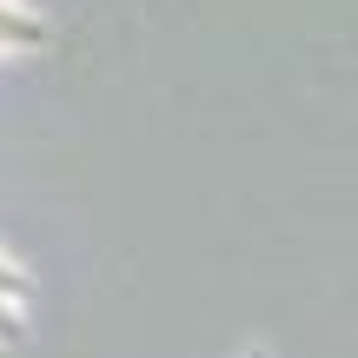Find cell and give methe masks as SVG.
I'll return each mask as SVG.
<instances>
[{"mask_svg":"<svg viewBox=\"0 0 358 358\" xmlns=\"http://www.w3.org/2000/svg\"><path fill=\"white\" fill-rule=\"evenodd\" d=\"M13 47H53V27L34 20L20 0H0V53H13Z\"/></svg>","mask_w":358,"mask_h":358,"instance_id":"obj_1","label":"cell"}]
</instances>
